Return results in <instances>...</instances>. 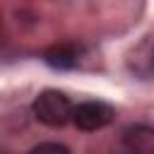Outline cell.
I'll return each instance as SVG.
<instances>
[{
  "label": "cell",
  "mask_w": 154,
  "mask_h": 154,
  "mask_svg": "<svg viewBox=\"0 0 154 154\" xmlns=\"http://www.w3.org/2000/svg\"><path fill=\"white\" fill-rule=\"evenodd\" d=\"M72 108L75 103L58 89H46L41 91L34 103H31V111L36 116L38 123L48 125V128H63L72 120Z\"/></svg>",
  "instance_id": "obj_1"
},
{
  "label": "cell",
  "mask_w": 154,
  "mask_h": 154,
  "mask_svg": "<svg viewBox=\"0 0 154 154\" xmlns=\"http://www.w3.org/2000/svg\"><path fill=\"white\" fill-rule=\"evenodd\" d=\"M113 116H116L113 108L103 101H84L72 108V123L84 132H94V130L106 128L113 120Z\"/></svg>",
  "instance_id": "obj_2"
},
{
  "label": "cell",
  "mask_w": 154,
  "mask_h": 154,
  "mask_svg": "<svg viewBox=\"0 0 154 154\" xmlns=\"http://www.w3.org/2000/svg\"><path fill=\"white\" fill-rule=\"evenodd\" d=\"M125 142L135 154H154V130L135 128L125 135Z\"/></svg>",
  "instance_id": "obj_3"
},
{
  "label": "cell",
  "mask_w": 154,
  "mask_h": 154,
  "mask_svg": "<svg viewBox=\"0 0 154 154\" xmlns=\"http://www.w3.org/2000/svg\"><path fill=\"white\" fill-rule=\"evenodd\" d=\"M46 63L53 67H72L77 63V48L72 43H60L46 51Z\"/></svg>",
  "instance_id": "obj_4"
},
{
  "label": "cell",
  "mask_w": 154,
  "mask_h": 154,
  "mask_svg": "<svg viewBox=\"0 0 154 154\" xmlns=\"http://www.w3.org/2000/svg\"><path fill=\"white\" fill-rule=\"evenodd\" d=\"M29 154H70V149L60 142H41L29 149Z\"/></svg>",
  "instance_id": "obj_5"
},
{
  "label": "cell",
  "mask_w": 154,
  "mask_h": 154,
  "mask_svg": "<svg viewBox=\"0 0 154 154\" xmlns=\"http://www.w3.org/2000/svg\"><path fill=\"white\" fill-rule=\"evenodd\" d=\"M0 36H2V17H0Z\"/></svg>",
  "instance_id": "obj_6"
}]
</instances>
